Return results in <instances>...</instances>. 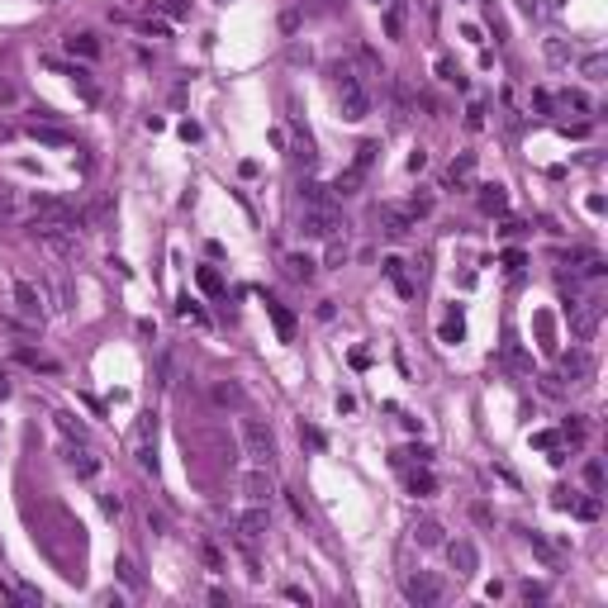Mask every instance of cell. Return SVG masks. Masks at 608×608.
Wrapping results in <instances>:
<instances>
[{
  "instance_id": "1",
  "label": "cell",
  "mask_w": 608,
  "mask_h": 608,
  "mask_svg": "<svg viewBox=\"0 0 608 608\" xmlns=\"http://www.w3.org/2000/svg\"><path fill=\"white\" fill-rule=\"evenodd\" d=\"M333 95H338V105H343V119H352V124H361L371 114V91L361 86V77L352 72V67H333Z\"/></svg>"
},
{
  "instance_id": "8",
  "label": "cell",
  "mask_w": 608,
  "mask_h": 608,
  "mask_svg": "<svg viewBox=\"0 0 608 608\" xmlns=\"http://www.w3.org/2000/svg\"><path fill=\"white\" fill-rule=\"evenodd\" d=\"M556 508L575 513V518H584V523H594V518L604 513V504H599V494H589V499H580L575 490H556Z\"/></svg>"
},
{
  "instance_id": "5",
  "label": "cell",
  "mask_w": 608,
  "mask_h": 608,
  "mask_svg": "<svg viewBox=\"0 0 608 608\" xmlns=\"http://www.w3.org/2000/svg\"><path fill=\"white\" fill-rule=\"evenodd\" d=\"M599 318H604V299H575L570 304V328H575L580 343H589L599 333Z\"/></svg>"
},
{
  "instance_id": "32",
  "label": "cell",
  "mask_w": 608,
  "mask_h": 608,
  "mask_svg": "<svg viewBox=\"0 0 608 608\" xmlns=\"http://www.w3.org/2000/svg\"><path fill=\"white\" fill-rule=\"evenodd\" d=\"M72 466H77V476H81V480H91L95 471H100V461H95L91 451H81V456H72Z\"/></svg>"
},
{
  "instance_id": "3",
  "label": "cell",
  "mask_w": 608,
  "mask_h": 608,
  "mask_svg": "<svg viewBox=\"0 0 608 608\" xmlns=\"http://www.w3.org/2000/svg\"><path fill=\"white\" fill-rule=\"evenodd\" d=\"M347 224H343V214L333 210V205H309V210L299 214V233H304V238H338V233H343Z\"/></svg>"
},
{
  "instance_id": "4",
  "label": "cell",
  "mask_w": 608,
  "mask_h": 608,
  "mask_svg": "<svg viewBox=\"0 0 608 608\" xmlns=\"http://www.w3.org/2000/svg\"><path fill=\"white\" fill-rule=\"evenodd\" d=\"M242 451H247L252 466H271L276 461V442H271V432L257 419H242Z\"/></svg>"
},
{
  "instance_id": "40",
  "label": "cell",
  "mask_w": 608,
  "mask_h": 608,
  "mask_svg": "<svg viewBox=\"0 0 608 608\" xmlns=\"http://www.w3.org/2000/svg\"><path fill=\"white\" fill-rule=\"evenodd\" d=\"M561 100H566V109H575V114H589V100H584L580 91H566Z\"/></svg>"
},
{
  "instance_id": "15",
  "label": "cell",
  "mask_w": 608,
  "mask_h": 608,
  "mask_svg": "<svg viewBox=\"0 0 608 608\" xmlns=\"http://www.w3.org/2000/svg\"><path fill=\"white\" fill-rule=\"evenodd\" d=\"M29 138H33V143H43V148H72V133L57 129V124H43V119H33V124H29Z\"/></svg>"
},
{
  "instance_id": "9",
  "label": "cell",
  "mask_w": 608,
  "mask_h": 608,
  "mask_svg": "<svg viewBox=\"0 0 608 608\" xmlns=\"http://www.w3.org/2000/svg\"><path fill=\"white\" fill-rule=\"evenodd\" d=\"M561 375H566L570 385H584V380L594 375V357H589L584 347H575V352H566V357H561Z\"/></svg>"
},
{
  "instance_id": "30",
  "label": "cell",
  "mask_w": 608,
  "mask_h": 608,
  "mask_svg": "<svg viewBox=\"0 0 608 608\" xmlns=\"http://www.w3.org/2000/svg\"><path fill=\"white\" fill-rule=\"evenodd\" d=\"M547 57H552L556 67H566V62L575 57V48H566V38H547Z\"/></svg>"
},
{
  "instance_id": "42",
  "label": "cell",
  "mask_w": 608,
  "mask_h": 608,
  "mask_svg": "<svg viewBox=\"0 0 608 608\" xmlns=\"http://www.w3.org/2000/svg\"><path fill=\"white\" fill-rule=\"evenodd\" d=\"M15 205H20V200H15V190H10V185H0V219H10V214H15Z\"/></svg>"
},
{
  "instance_id": "56",
  "label": "cell",
  "mask_w": 608,
  "mask_h": 608,
  "mask_svg": "<svg viewBox=\"0 0 608 608\" xmlns=\"http://www.w3.org/2000/svg\"><path fill=\"white\" fill-rule=\"evenodd\" d=\"M224 5H228V0H224Z\"/></svg>"
},
{
  "instance_id": "21",
  "label": "cell",
  "mask_w": 608,
  "mask_h": 608,
  "mask_svg": "<svg viewBox=\"0 0 608 608\" xmlns=\"http://www.w3.org/2000/svg\"><path fill=\"white\" fill-rule=\"evenodd\" d=\"M361 181H366V171L347 166V171H338V181H333V195H357V190H361Z\"/></svg>"
},
{
  "instance_id": "14",
  "label": "cell",
  "mask_w": 608,
  "mask_h": 608,
  "mask_svg": "<svg viewBox=\"0 0 608 608\" xmlns=\"http://www.w3.org/2000/svg\"><path fill=\"white\" fill-rule=\"evenodd\" d=\"M262 304H266V314H271V323H276V333H281V343H295V314L276 299V295H266Z\"/></svg>"
},
{
  "instance_id": "52",
  "label": "cell",
  "mask_w": 608,
  "mask_h": 608,
  "mask_svg": "<svg viewBox=\"0 0 608 608\" xmlns=\"http://www.w3.org/2000/svg\"><path fill=\"white\" fill-rule=\"evenodd\" d=\"M423 166H428V153H423V148H414V157H409V171H423Z\"/></svg>"
},
{
  "instance_id": "35",
  "label": "cell",
  "mask_w": 608,
  "mask_h": 608,
  "mask_svg": "<svg viewBox=\"0 0 608 608\" xmlns=\"http://www.w3.org/2000/svg\"><path fill=\"white\" fill-rule=\"evenodd\" d=\"M404 210L414 214V219H428V214H432V195H414V200H409Z\"/></svg>"
},
{
  "instance_id": "10",
  "label": "cell",
  "mask_w": 608,
  "mask_h": 608,
  "mask_svg": "<svg viewBox=\"0 0 608 608\" xmlns=\"http://www.w3.org/2000/svg\"><path fill=\"white\" fill-rule=\"evenodd\" d=\"M15 309L38 323V318H43V290H38L33 281H15Z\"/></svg>"
},
{
  "instance_id": "27",
  "label": "cell",
  "mask_w": 608,
  "mask_h": 608,
  "mask_svg": "<svg viewBox=\"0 0 608 608\" xmlns=\"http://www.w3.org/2000/svg\"><path fill=\"white\" fill-rule=\"evenodd\" d=\"M67 77H77V91H81V95H86V100H91V105L100 100V91H95V81H91V72H86V67H72Z\"/></svg>"
},
{
  "instance_id": "49",
  "label": "cell",
  "mask_w": 608,
  "mask_h": 608,
  "mask_svg": "<svg viewBox=\"0 0 608 608\" xmlns=\"http://www.w3.org/2000/svg\"><path fill=\"white\" fill-rule=\"evenodd\" d=\"M532 105L542 109V114H552V109H556V100H552V95H547V91H537V95H532Z\"/></svg>"
},
{
  "instance_id": "55",
  "label": "cell",
  "mask_w": 608,
  "mask_h": 608,
  "mask_svg": "<svg viewBox=\"0 0 608 608\" xmlns=\"http://www.w3.org/2000/svg\"><path fill=\"white\" fill-rule=\"evenodd\" d=\"M0 395H5V385H0Z\"/></svg>"
},
{
  "instance_id": "47",
  "label": "cell",
  "mask_w": 608,
  "mask_h": 608,
  "mask_svg": "<svg viewBox=\"0 0 608 608\" xmlns=\"http://www.w3.org/2000/svg\"><path fill=\"white\" fill-rule=\"evenodd\" d=\"M528 262V257H523V252H518V247H508V252H504V266H508V271H518V266Z\"/></svg>"
},
{
  "instance_id": "18",
  "label": "cell",
  "mask_w": 608,
  "mask_h": 608,
  "mask_svg": "<svg viewBox=\"0 0 608 608\" xmlns=\"http://www.w3.org/2000/svg\"><path fill=\"white\" fill-rule=\"evenodd\" d=\"M314 271H318V262L304 257V252H290V257H286V276H290V281H314Z\"/></svg>"
},
{
  "instance_id": "25",
  "label": "cell",
  "mask_w": 608,
  "mask_h": 608,
  "mask_svg": "<svg viewBox=\"0 0 608 608\" xmlns=\"http://www.w3.org/2000/svg\"><path fill=\"white\" fill-rule=\"evenodd\" d=\"M195 281H200V290L214 295V299L224 295V281H219V271H214V266H200V271H195Z\"/></svg>"
},
{
  "instance_id": "6",
  "label": "cell",
  "mask_w": 608,
  "mask_h": 608,
  "mask_svg": "<svg viewBox=\"0 0 608 608\" xmlns=\"http://www.w3.org/2000/svg\"><path fill=\"white\" fill-rule=\"evenodd\" d=\"M404 594H409V599H414L419 608H428V604H442L447 584L437 580L432 570H419V575H409V580H404Z\"/></svg>"
},
{
  "instance_id": "20",
  "label": "cell",
  "mask_w": 608,
  "mask_h": 608,
  "mask_svg": "<svg viewBox=\"0 0 608 608\" xmlns=\"http://www.w3.org/2000/svg\"><path fill=\"white\" fill-rule=\"evenodd\" d=\"M480 210H485V214H504V210H508L504 185H480Z\"/></svg>"
},
{
  "instance_id": "13",
  "label": "cell",
  "mask_w": 608,
  "mask_h": 608,
  "mask_svg": "<svg viewBox=\"0 0 608 608\" xmlns=\"http://www.w3.org/2000/svg\"><path fill=\"white\" fill-rule=\"evenodd\" d=\"M404 266H409L404 257H385V262H380V271L395 281V290L404 295V299H414V295H419V281H409V271H404Z\"/></svg>"
},
{
  "instance_id": "24",
  "label": "cell",
  "mask_w": 608,
  "mask_h": 608,
  "mask_svg": "<svg viewBox=\"0 0 608 608\" xmlns=\"http://www.w3.org/2000/svg\"><path fill=\"white\" fill-rule=\"evenodd\" d=\"M385 33H390V38H404V5H399V0L385 5Z\"/></svg>"
},
{
  "instance_id": "33",
  "label": "cell",
  "mask_w": 608,
  "mask_h": 608,
  "mask_svg": "<svg viewBox=\"0 0 608 608\" xmlns=\"http://www.w3.org/2000/svg\"><path fill=\"white\" fill-rule=\"evenodd\" d=\"M20 361H24L29 371H48V375L57 371V361H48V357H38V352H20Z\"/></svg>"
},
{
  "instance_id": "29",
  "label": "cell",
  "mask_w": 608,
  "mask_h": 608,
  "mask_svg": "<svg viewBox=\"0 0 608 608\" xmlns=\"http://www.w3.org/2000/svg\"><path fill=\"white\" fill-rule=\"evenodd\" d=\"M214 404H224V409H238V404H242V390H238V385H214Z\"/></svg>"
},
{
  "instance_id": "37",
  "label": "cell",
  "mask_w": 608,
  "mask_h": 608,
  "mask_svg": "<svg viewBox=\"0 0 608 608\" xmlns=\"http://www.w3.org/2000/svg\"><path fill=\"white\" fill-rule=\"evenodd\" d=\"M428 456H432V451H428L423 442H419V447H404V451H395V461H419V466H428Z\"/></svg>"
},
{
  "instance_id": "7",
  "label": "cell",
  "mask_w": 608,
  "mask_h": 608,
  "mask_svg": "<svg viewBox=\"0 0 608 608\" xmlns=\"http://www.w3.org/2000/svg\"><path fill=\"white\" fill-rule=\"evenodd\" d=\"M375 219H380V233H385V238H409V233H414V224H419V219L404 210V205H380V210H375Z\"/></svg>"
},
{
  "instance_id": "38",
  "label": "cell",
  "mask_w": 608,
  "mask_h": 608,
  "mask_svg": "<svg viewBox=\"0 0 608 608\" xmlns=\"http://www.w3.org/2000/svg\"><path fill=\"white\" fill-rule=\"evenodd\" d=\"M584 480H589V490L599 494V490H604V466H599V461H589V466H584Z\"/></svg>"
},
{
  "instance_id": "11",
  "label": "cell",
  "mask_w": 608,
  "mask_h": 608,
  "mask_svg": "<svg viewBox=\"0 0 608 608\" xmlns=\"http://www.w3.org/2000/svg\"><path fill=\"white\" fill-rule=\"evenodd\" d=\"M238 485H242V494H247L252 504H266L271 494H276V485H271V476H266V466H252V471H242Z\"/></svg>"
},
{
  "instance_id": "28",
  "label": "cell",
  "mask_w": 608,
  "mask_h": 608,
  "mask_svg": "<svg viewBox=\"0 0 608 608\" xmlns=\"http://www.w3.org/2000/svg\"><path fill=\"white\" fill-rule=\"evenodd\" d=\"M461 333H466V323H461V314L451 309V314L442 318V343H461Z\"/></svg>"
},
{
  "instance_id": "16",
  "label": "cell",
  "mask_w": 608,
  "mask_h": 608,
  "mask_svg": "<svg viewBox=\"0 0 608 608\" xmlns=\"http://www.w3.org/2000/svg\"><path fill=\"white\" fill-rule=\"evenodd\" d=\"M471 176H476V153H461V157L447 166V185L466 190V185H471Z\"/></svg>"
},
{
  "instance_id": "39",
  "label": "cell",
  "mask_w": 608,
  "mask_h": 608,
  "mask_svg": "<svg viewBox=\"0 0 608 608\" xmlns=\"http://www.w3.org/2000/svg\"><path fill=\"white\" fill-rule=\"evenodd\" d=\"M57 423H62V432H72L77 442H86V428H81L77 419H72V414H57Z\"/></svg>"
},
{
  "instance_id": "53",
  "label": "cell",
  "mask_w": 608,
  "mask_h": 608,
  "mask_svg": "<svg viewBox=\"0 0 608 608\" xmlns=\"http://www.w3.org/2000/svg\"><path fill=\"white\" fill-rule=\"evenodd\" d=\"M143 29H148L153 38H162V33H166V24H162V20H143Z\"/></svg>"
},
{
  "instance_id": "48",
  "label": "cell",
  "mask_w": 608,
  "mask_h": 608,
  "mask_svg": "<svg viewBox=\"0 0 608 608\" xmlns=\"http://www.w3.org/2000/svg\"><path fill=\"white\" fill-rule=\"evenodd\" d=\"M286 599H290V604H304V608H309V594H304L299 584H286Z\"/></svg>"
},
{
  "instance_id": "46",
  "label": "cell",
  "mask_w": 608,
  "mask_h": 608,
  "mask_svg": "<svg viewBox=\"0 0 608 608\" xmlns=\"http://www.w3.org/2000/svg\"><path fill=\"white\" fill-rule=\"evenodd\" d=\"M466 129H471V133H480V129H485V109H480V105H471V109H466Z\"/></svg>"
},
{
  "instance_id": "17",
  "label": "cell",
  "mask_w": 608,
  "mask_h": 608,
  "mask_svg": "<svg viewBox=\"0 0 608 608\" xmlns=\"http://www.w3.org/2000/svg\"><path fill=\"white\" fill-rule=\"evenodd\" d=\"M451 566H456V575H476V566H480V556L476 547L461 537V542H451Z\"/></svg>"
},
{
  "instance_id": "41",
  "label": "cell",
  "mask_w": 608,
  "mask_h": 608,
  "mask_svg": "<svg viewBox=\"0 0 608 608\" xmlns=\"http://www.w3.org/2000/svg\"><path fill=\"white\" fill-rule=\"evenodd\" d=\"M584 432H589V428H584V419H570V423H566V437H570V447H580V442H584Z\"/></svg>"
},
{
  "instance_id": "34",
  "label": "cell",
  "mask_w": 608,
  "mask_h": 608,
  "mask_svg": "<svg viewBox=\"0 0 608 608\" xmlns=\"http://www.w3.org/2000/svg\"><path fill=\"white\" fill-rule=\"evenodd\" d=\"M580 72H584L589 81H599V77H604V53H589V57L580 62Z\"/></svg>"
},
{
  "instance_id": "50",
  "label": "cell",
  "mask_w": 608,
  "mask_h": 608,
  "mask_svg": "<svg viewBox=\"0 0 608 608\" xmlns=\"http://www.w3.org/2000/svg\"><path fill=\"white\" fill-rule=\"evenodd\" d=\"M181 318H195V323H205V309H195L190 299H181Z\"/></svg>"
},
{
  "instance_id": "54",
  "label": "cell",
  "mask_w": 608,
  "mask_h": 608,
  "mask_svg": "<svg viewBox=\"0 0 608 608\" xmlns=\"http://www.w3.org/2000/svg\"><path fill=\"white\" fill-rule=\"evenodd\" d=\"M371 5H390V0H371Z\"/></svg>"
},
{
  "instance_id": "44",
  "label": "cell",
  "mask_w": 608,
  "mask_h": 608,
  "mask_svg": "<svg viewBox=\"0 0 608 608\" xmlns=\"http://www.w3.org/2000/svg\"><path fill=\"white\" fill-rule=\"evenodd\" d=\"M100 508H105L109 518H119V513H124V499H119V494H100Z\"/></svg>"
},
{
  "instance_id": "36",
  "label": "cell",
  "mask_w": 608,
  "mask_h": 608,
  "mask_svg": "<svg viewBox=\"0 0 608 608\" xmlns=\"http://www.w3.org/2000/svg\"><path fill=\"white\" fill-rule=\"evenodd\" d=\"M343 262H347V242L338 233V238H328V266H343Z\"/></svg>"
},
{
  "instance_id": "31",
  "label": "cell",
  "mask_w": 608,
  "mask_h": 608,
  "mask_svg": "<svg viewBox=\"0 0 608 608\" xmlns=\"http://www.w3.org/2000/svg\"><path fill=\"white\" fill-rule=\"evenodd\" d=\"M375 153H380V143H361V148H357V157H352V166H357V171H371Z\"/></svg>"
},
{
  "instance_id": "22",
  "label": "cell",
  "mask_w": 608,
  "mask_h": 608,
  "mask_svg": "<svg viewBox=\"0 0 608 608\" xmlns=\"http://www.w3.org/2000/svg\"><path fill=\"white\" fill-rule=\"evenodd\" d=\"M409 494L432 499V494H437V476H432V471H414V476H409Z\"/></svg>"
},
{
  "instance_id": "45",
  "label": "cell",
  "mask_w": 608,
  "mask_h": 608,
  "mask_svg": "<svg viewBox=\"0 0 608 608\" xmlns=\"http://www.w3.org/2000/svg\"><path fill=\"white\" fill-rule=\"evenodd\" d=\"M200 561H205V566H210V570H224V556L214 552L210 542H205V547H200Z\"/></svg>"
},
{
  "instance_id": "12",
  "label": "cell",
  "mask_w": 608,
  "mask_h": 608,
  "mask_svg": "<svg viewBox=\"0 0 608 608\" xmlns=\"http://www.w3.org/2000/svg\"><path fill=\"white\" fill-rule=\"evenodd\" d=\"M266 528H271V508H266V504H252V508H247V513L238 518L242 542H257V537H262Z\"/></svg>"
},
{
  "instance_id": "2",
  "label": "cell",
  "mask_w": 608,
  "mask_h": 608,
  "mask_svg": "<svg viewBox=\"0 0 608 608\" xmlns=\"http://www.w3.org/2000/svg\"><path fill=\"white\" fill-rule=\"evenodd\" d=\"M33 238L43 242L57 262H77L81 257V238H77V228H67V224H43V219H33Z\"/></svg>"
},
{
  "instance_id": "26",
  "label": "cell",
  "mask_w": 608,
  "mask_h": 608,
  "mask_svg": "<svg viewBox=\"0 0 608 608\" xmlns=\"http://www.w3.org/2000/svg\"><path fill=\"white\" fill-rule=\"evenodd\" d=\"M414 542H423V547H437V542H442V523H432V518H423V523L414 528Z\"/></svg>"
},
{
  "instance_id": "51",
  "label": "cell",
  "mask_w": 608,
  "mask_h": 608,
  "mask_svg": "<svg viewBox=\"0 0 608 608\" xmlns=\"http://www.w3.org/2000/svg\"><path fill=\"white\" fill-rule=\"evenodd\" d=\"M523 599H528V604H542V599H547V589H542V584H528V589H523Z\"/></svg>"
},
{
  "instance_id": "43",
  "label": "cell",
  "mask_w": 608,
  "mask_h": 608,
  "mask_svg": "<svg viewBox=\"0 0 608 608\" xmlns=\"http://www.w3.org/2000/svg\"><path fill=\"white\" fill-rule=\"evenodd\" d=\"M114 570H119V580H124V584H138V570H133L129 556H119V566H114Z\"/></svg>"
},
{
  "instance_id": "19",
  "label": "cell",
  "mask_w": 608,
  "mask_h": 608,
  "mask_svg": "<svg viewBox=\"0 0 608 608\" xmlns=\"http://www.w3.org/2000/svg\"><path fill=\"white\" fill-rule=\"evenodd\" d=\"M62 43H67V53H77V57H100V38L95 33H67Z\"/></svg>"
},
{
  "instance_id": "23",
  "label": "cell",
  "mask_w": 608,
  "mask_h": 608,
  "mask_svg": "<svg viewBox=\"0 0 608 608\" xmlns=\"http://www.w3.org/2000/svg\"><path fill=\"white\" fill-rule=\"evenodd\" d=\"M437 77L447 81V86H456V91H466V86H471V81L461 77V67H456L451 57H437Z\"/></svg>"
}]
</instances>
